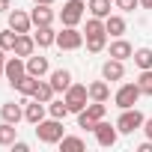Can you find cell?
<instances>
[{
  "label": "cell",
  "instance_id": "cell-38",
  "mask_svg": "<svg viewBox=\"0 0 152 152\" xmlns=\"http://www.w3.org/2000/svg\"><path fill=\"white\" fill-rule=\"evenodd\" d=\"M12 9V0H0V15H6Z\"/></svg>",
  "mask_w": 152,
  "mask_h": 152
},
{
  "label": "cell",
  "instance_id": "cell-19",
  "mask_svg": "<svg viewBox=\"0 0 152 152\" xmlns=\"http://www.w3.org/2000/svg\"><path fill=\"white\" fill-rule=\"evenodd\" d=\"M0 119H6V122H21L24 119V102L15 104V102H6V104H0Z\"/></svg>",
  "mask_w": 152,
  "mask_h": 152
},
{
  "label": "cell",
  "instance_id": "cell-36",
  "mask_svg": "<svg viewBox=\"0 0 152 152\" xmlns=\"http://www.w3.org/2000/svg\"><path fill=\"white\" fill-rule=\"evenodd\" d=\"M6 60H9V57H6V51L0 48V78H3V69H6Z\"/></svg>",
  "mask_w": 152,
  "mask_h": 152
},
{
  "label": "cell",
  "instance_id": "cell-21",
  "mask_svg": "<svg viewBox=\"0 0 152 152\" xmlns=\"http://www.w3.org/2000/svg\"><path fill=\"white\" fill-rule=\"evenodd\" d=\"M107 42H110V36H107V33L84 36V45H87V51H90V54H102V51H107Z\"/></svg>",
  "mask_w": 152,
  "mask_h": 152
},
{
  "label": "cell",
  "instance_id": "cell-33",
  "mask_svg": "<svg viewBox=\"0 0 152 152\" xmlns=\"http://www.w3.org/2000/svg\"><path fill=\"white\" fill-rule=\"evenodd\" d=\"M140 6V0H113V9H119V12H134Z\"/></svg>",
  "mask_w": 152,
  "mask_h": 152
},
{
  "label": "cell",
  "instance_id": "cell-40",
  "mask_svg": "<svg viewBox=\"0 0 152 152\" xmlns=\"http://www.w3.org/2000/svg\"><path fill=\"white\" fill-rule=\"evenodd\" d=\"M140 6H143V9H149V12H152V0H140Z\"/></svg>",
  "mask_w": 152,
  "mask_h": 152
},
{
  "label": "cell",
  "instance_id": "cell-15",
  "mask_svg": "<svg viewBox=\"0 0 152 152\" xmlns=\"http://www.w3.org/2000/svg\"><path fill=\"white\" fill-rule=\"evenodd\" d=\"M27 72L36 75V78L51 75V63H48V57H42V54H30V57H27Z\"/></svg>",
  "mask_w": 152,
  "mask_h": 152
},
{
  "label": "cell",
  "instance_id": "cell-13",
  "mask_svg": "<svg viewBox=\"0 0 152 152\" xmlns=\"http://www.w3.org/2000/svg\"><path fill=\"white\" fill-rule=\"evenodd\" d=\"M48 81H51L54 93H66V90H69V87L75 84V78H72V72H69V69H51Z\"/></svg>",
  "mask_w": 152,
  "mask_h": 152
},
{
  "label": "cell",
  "instance_id": "cell-2",
  "mask_svg": "<svg viewBox=\"0 0 152 152\" xmlns=\"http://www.w3.org/2000/svg\"><path fill=\"white\" fill-rule=\"evenodd\" d=\"M87 18V0H66L60 9V24L63 27H78Z\"/></svg>",
  "mask_w": 152,
  "mask_h": 152
},
{
  "label": "cell",
  "instance_id": "cell-4",
  "mask_svg": "<svg viewBox=\"0 0 152 152\" xmlns=\"http://www.w3.org/2000/svg\"><path fill=\"white\" fill-rule=\"evenodd\" d=\"M143 122H146V116L137 107H125L116 119V128H119V134H134V131H143Z\"/></svg>",
  "mask_w": 152,
  "mask_h": 152
},
{
  "label": "cell",
  "instance_id": "cell-25",
  "mask_svg": "<svg viewBox=\"0 0 152 152\" xmlns=\"http://www.w3.org/2000/svg\"><path fill=\"white\" fill-rule=\"evenodd\" d=\"M72 110H69V104H66V99H51L48 102V116H57V119H66Z\"/></svg>",
  "mask_w": 152,
  "mask_h": 152
},
{
  "label": "cell",
  "instance_id": "cell-39",
  "mask_svg": "<svg viewBox=\"0 0 152 152\" xmlns=\"http://www.w3.org/2000/svg\"><path fill=\"white\" fill-rule=\"evenodd\" d=\"M137 152H152V140H143V143L137 146Z\"/></svg>",
  "mask_w": 152,
  "mask_h": 152
},
{
  "label": "cell",
  "instance_id": "cell-9",
  "mask_svg": "<svg viewBox=\"0 0 152 152\" xmlns=\"http://www.w3.org/2000/svg\"><path fill=\"white\" fill-rule=\"evenodd\" d=\"M6 24H9L15 33H30L33 18H30V12H24V9H9V12H6Z\"/></svg>",
  "mask_w": 152,
  "mask_h": 152
},
{
  "label": "cell",
  "instance_id": "cell-29",
  "mask_svg": "<svg viewBox=\"0 0 152 152\" xmlns=\"http://www.w3.org/2000/svg\"><path fill=\"white\" fill-rule=\"evenodd\" d=\"M84 113L99 122V119H104V113H107V102H90V104L84 107Z\"/></svg>",
  "mask_w": 152,
  "mask_h": 152
},
{
  "label": "cell",
  "instance_id": "cell-12",
  "mask_svg": "<svg viewBox=\"0 0 152 152\" xmlns=\"http://www.w3.org/2000/svg\"><path fill=\"white\" fill-rule=\"evenodd\" d=\"M45 113H48V104H42V102H36V99H24V119H27L30 125L42 122Z\"/></svg>",
  "mask_w": 152,
  "mask_h": 152
},
{
  "label": "cell",
  "instance_id": "cell-23",
  "mask_svg": "<svg viewBox=\"0 0 152 152\" xmlns=\"http://www.w3.org/2000/svg\"><path fill=\"white\" fill-rule=\"evenodd\" d=\"M18 140V128H15V122H0V146H12Z\"/></svg>",
  "mask_w": 152,
  "mask_h": 152
},
{
  "label": "cell",
  "instance_id": "cell-20",
  "mask_svg": "<svg viewBox=\"0 0 152 152\" xmlns=\"http://www.w3.org/2000/svg\"><path fill=\"white\" fill-rule=\"evenodd\" d=\"M39 81H42V78H36V75H30V72H27V75H24V78H21V81H18V84H15L12 90H18V93H21L24 99H33V93H36Z\"/></svg>",
  "mask_w": 152,
  "mask_h": 152
},
{
  "label": "cell",
  "instance_id": "cell-35",
  "mask_svg": "<svg viewBox=\"0 0 152 152\" xmlns=\"http://www.w3.org/2000/svg\"><path fill=\"white\" fill-rule=\"evenodd\" d=\"M9 149H12V152H27V149H30V146H27V143H24V140H15V143H12V146H9Z\"/></svg>",
  "mask_w": 152,
  "mask_h": 152
},
{
  "label": "cell",
  "instance_id": "cell-22",
  "mask_svg": "<svg viewBox=\"0 0 152 152\" xmlns=\"http://www.w3.org/2000/svg\"><path fill=\"white\" fill-rule=\"evenodd\" d=\"M90 87V102H107L110 99V84L102 78V81H93V84H87Z\"/></svg>",
  "mask_w": 152,
  "mask_h": 152
},
{
  "label": "cell",
  "instance_id": "cell-11",
  "mask_svg": "<svg viewBox=\"0 0 152 152\" xmlns=\"http://www.w3.org/2000/svg\"><path fill=\"white\" fill-rule=\"evenodd\" d=\"M107 57H113V60H131L134 57V48H131V42H125L119 36V39H110L107 42Z\"/></svg>",
  "mask_w": 152,
  "mask_h": 152
},
{
  "label": "cell",
  "instance_id": "cell-41",
  "mask_svg": "<svg viewBox=\"0 0 152 152\" xmlns=\"http://www.w3.org/2000/svg\"><path fill=\"white\" fill-rule=\"evenodd\" d=\"M33 3H45V6H54L57 0H33Z\"/></svg>",
  "mask_w": 152,
  "mask_h": 152
},
{
  "label": "cell",
  "instance_id": "cell-24",
  "mask_svg": "<svg viewBox=\"0 0 152 152\" xmlns=\"http://www.w3.org/2000/svg\"><path fill=\"white\" fill-rule=\"evenodd\" d=\"M63 152H84L87 149V143H84V137H75V134H66L60 143H57Z\"/></svg>",
  "mask_w": 152,
  "mask_h": 152
},
{
  "label": "cell",
  "instance_id": "cell-34",
  "mask_svg": "<svg viewBox=\"0 0 152 152\" xmlns=\"http://www.w3.org/2000/svg\"><path fill=\"white\" fill-rule=\"evenodd\" d=\"M78 128H84V131H93V128H96V119H90V116L81 110V113H78Z\"/></svg>",
  "mask_w": 152,
  "mask_h": 152
},
{
  "label": "cell",
  "instance_id": "cell-37",
  "mask_svg": "<svg viewBox=\"0 0 152 152\" xmlns=\"http://www.w3.org/2000/svg\"><path fill=\"white\" fill-rule=\"evenodd\" d=\"M143 131H146V137L152 140V116H146V122H143Z\"/></svg>",
  "mask_w": 152,
  "mask_h": 152
},
{
  "label": "cell",
  "instance_id": "cell-3",
  "mask_svg": "<svg viewBox=\"0 0 152 152\" xmlns=\"http://www.w3.org/2000/svg\"><path fill=\"white\" fill-rule=\"evenodd\" d=\"M63 99H66V104H69L72 113H81V110L90 104V87H87V84H72V87L63 93Z\"/></svg>",
  "mask_w": 152,
  "mask_h": 152
},
{
  "label": "cell",
  "instance_id": "cell-16",
  "mask_svg": "<svg viewBox=\"0 0 152 152\" xmlns=\"http://www.w3.org/2000/svg\"><path fill=\"white\" fill-rule=\"evenodd\" d=\"M30 18H33V27L54 24V9H51V6H45V3H33V9H30Z\"/></svg>",
  "mask_w": 152,
  "mask_h": 152
},
{
  "label": "cell",
  "instance_id": "cell-28",
  "mask_svg": "<svg viewBox=\"0 0 152 152\" xmlns=\"http://www.w3.org/2000/svg\"><path fill=\"white\" fill-rule=\"evenodd\" d=\"M131 60H134V66H137L140 72H143V69H152V48H137Z\"/></svg>",
  "mask_w": 152,
  "mask_h": 152
},
{
  "label": "cell",
  "instance_id": "cell-7",
  "mask_svg": "<svg viewBox=\"0 0 152 152\" xmlns=\"http://www.w3.org/2000/svg\"><path fill=\"white\" fill-rule=\"evenodd\" d=\"M93 134H96V140H99V146H104V149H110V146H116V140H119V128H116V122L110 125V122H104V119H99V122H96V128H93Z\"/></svg>",
  "mask_w": 152,
  "mask_h": 152
},
{
  "label": "cell",
  "instance_id": "cell-6",
  "mask_svg": "<svg viewBox=\"0 0 152 152\" xmlns=\"http://www.w3.org/2000/svg\"><path fill=\"white\" fill-rule=\"evenodd\" d=\"M57 48H60V51H78V48H84V30H78V27H63V30L57 33Z\"/></svg>",
  "mask_w": 152,
  "mask_h": 152
},
{
  "label": "cell",
  "instance_id": "cell-1",
  "mask_svg": "<svg viewBox=\"0 0 152 152\" xmlns=\"http://www.w3.org/2000/svg\"><path fill=\"white\" fill-rule=\"evenodd\" d=\"M36 137H39V143H45V146H57V143L66 137L63 119H57V116H45L42 122H36Z\"/></svg>",
  "mask_w": 152,
  "mask_h": 152
},
{
  "label": "cell",
  "instance_id": "cell-26",
  "mask_svg": "<svg viewBox=\"0 0 152 152\" xmlns=\"http://www.w3.org/2000/svg\"><path fill=\"white\" fill-rule=\"evenodd\" d=\"M87 9L96 18H107L110 15V0H87Z\"/></svg>",
  "mask_w": 152,
  "mask_h": 152
},
{
  "label": "cell",
  "instance_id": "cell-30",
  "mask_svg": "<svg viewBox=\"0 0 152 152\" xmlns=\"http://www.w3.org/2000/svg\"><path fill=\"white\" fill-rule=\"evenodd\" d=\"M15 39H18V33H15L12 27L0 30V48H3L6 54H12V51H15Z\"/></svg>",
  "mask_w": 152,
  "mask_h": 152
},
{
  "label": "cell",
  "instance_id": "cell-32",
  "mask_svg": "<svg viewBox=\"0 0 152 152\" xmlns=\"http://www.w3.org/2000/svg\"><path fill=\"white\" fill-rule=\"evenodd\" d=\"M137 87H140L143 96H152V69H143L137 75Z\"/></svg>",
  "mask_w": 152,
  "mask_h": 152
},
{
  "label": "cell",
  "instance_id": "cell-14",
  "mask_svg": "<svg viewBox=\"0 0 152 152\" xmlns=\"http://www.w3.org/2000/svg\"><path fill=\"white\" fill-rule=\"evenodd\" d=\"M104 30H107V36L110 39H119V36H125V30H128V24H125V18H122V12H110L107 18H104Z\"/></svg>",
  "mask_w": 152,
  "mask_h": 152
},
{
  "label": "cell",
  "instance_id": "cell-27",
  "mask_svg": "<svg viewBox=\"0 0 152 152\" xmlns=\"http://www.w3.org/2000/svg\"><path fill=\"white\" fill-rule=\"evenodd\" d=\"M57 93H54V87H51V81H39V87H36V93H33V99L36 102H42V104H48L51 99H54Z\"/></svg>",
  "mask_w": 152,
  "mask_h": 152
},
{
  "label": "cell",
  "instance_id": "cell-18",
  "mask_svg": "<svg viewBox=\"0 0 152 152\" xmlns=\"http://www.w3.org/2000/svg\"><path fill=\"white\" fill-rule=\"evenodd\" d=\"M12 54H18V57H24V60H27L30 54H36V39H33V33H18Z\"/></svg>",
  "mask_w": 152,
  "mask_h": 152
},
{
  "label": "cell",
  "instance_id": "cell-10",
  "mask_svg": "<svg viewBox=\"0 0 152 152\" xmlns=\"http://www.w3.org/2000/svg\"><path fill=\"white\" fill-rule=\"evenodd\" d=\"M102 78L107 81V84H113V81H122L125 78V60H104V66H102Z\"/></svg>",
  "mask_w": 152,
  "mask_h": 152
},
{
  "label": "cell",
  "instance_id": "cell-8",
  "mask_svg": "<svg viewBox=\"0 0 152 152\" xmlns=\"http://www.w3.org/2000/svg\"><path fill=\"white\" fill-rule=\"evenodd\" d=\"M27 75V60L24 57H18V54H12L9 60H6V69H3V78H6V84L9 87H15L21 78Z\"/></svg>",
  "mask_w": 152,
  "mask_h": 152
},
{
  "label": "cell",
  "instance_id": "cell-31",
  "mask_svg": "<svg viewBox=\"0 0 152 152\" xmlns=\"http://www.w3.org/2000/svg\"><path fill=\"white\" fill-rule=\"evenodd\" d=\"M96 33H107V30H104V18L90 15V18H87V27H84V36H96Z\"/></svg>",
  "mask_w": 152,
  "mask_h": 152
},
{
  "label": "cell",
  "instance_id": "cell-17",
  "mask_svg": "<svg viewBox=\"0 0 152 152\" xmlns=\"http://www.w3.org/2000/svg\"><path fill=\"white\" fill-rule=\"evenodd\" d=\"M33 39H36V48H39V51H42V48H51V45H57V30H54L51 24H45V27H36Z\"/></svg>",
  "mask_w": 152,
  "mask_h": 152
},
{
  "label": "cell",
  "instance_id": "cell-5",
  "mask_svg": "<svg viewBox=\"0 0 152 152\" xmlns=\"http://www.w3.org/2000/svg\"><path fill=\"white\" fill-rule=\"evenodd\" d=\"M140 87H137V81L134 84H119V90L113 93V104L119 107V110H125V107H134L137 102H140Z\"/></svg>",
  "mask_w": 152,
  "mask_h": 152
}]
</instances>
